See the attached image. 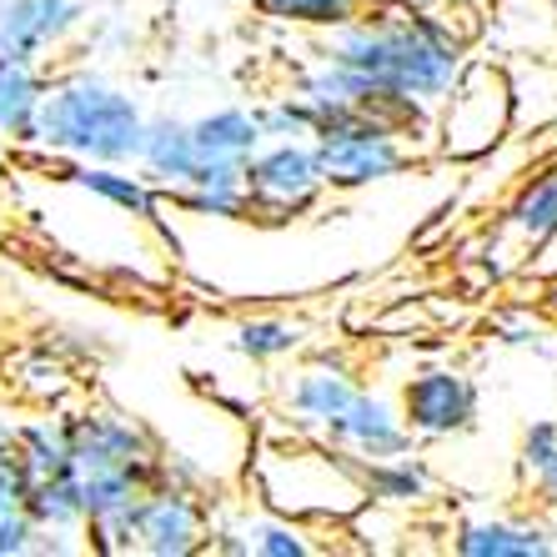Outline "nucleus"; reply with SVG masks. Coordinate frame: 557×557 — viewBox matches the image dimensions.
I'll use <instances>...</instances> for the list:
<instances>
[{"label":"nucleus","mask_w":557,"mask_h":557,"mask_svg":"<svg viewBox=\"0 0 557 557\" xmlns=\"http://www.w3.org/2000/svg\"><path fill=\"white\" fill-rule=\"evenodd\" d=\"M51 71L40 61H15L0 51V141L36 146V111Z\"/></svg>","instance_id":"18"},{"label":"nucleus","mask_w":557,"mask_h":557,"mask_svg":"<svg viewBox=\"0 0 557 557\" xmlns=\"http://www.w3.org/2000/svg\"><path fill=\"white\" fill-rule=\"evenodd\" d=\"M171 201L191 216L207 221H247V186H242V171L236 166H196L191 182L166 191Z\"/></svg>","instance_id":"22"},{"label":"nucleus","mask_w":557,"mask_h":557,"mask_svg":"<svg viewBox=\"0 0 557 557\" xmlns=\"http://www.w3.org/2000/svg\"><path fill=\"white\" fill-rule=\"evenodd\" d=\"M191 141H196V166H247L261 146L257 111L247 106H221L207 116L191 121Z\"/></svg>","instance_id":"17"},{"label":"nucleus","mask_w":557,"mask_h":557,"mask_svg":"<svg viewBox=\"0 0 557 557\" xmlns=\"http://www.w3.org/2000/svg\"><path fill=\"white\" fill-rule=\"evenodd\" d=\"M21 507L30 512L40 532L51 537H65V543L86 553V507H81V478L65 467V472H51V478H36L21 497Z\"/></svg>","instance_id":"20"},{"label":"nucleus","mask_w":557,"mask_h":557,"mask_svg":"<svg viewBox=\"0 0 557 557\" xmlns=\"http://www.w3.org/2000/svg\"><path fill=\"white\" fill-rule=\"evenodd\" d=\"M512 126V81L503 65L493 61H467L457 71L453 91L432 111V131H437L442 156L453 161H478L487 156Z\"/></svg>","instance_id":"5"},{"label":"nucleus","mask_w":557,"mask_h":557,"mask_svg":"<svg viewBox=\"0 0 557 557\" xmlns=\"http://www.w3.org/2000/svg\"><path fill=\"white\" fill-rule=\"evenodd\" d=\"M257 126H261V141H311V131H317V111L286 91V96H276V101L261 106Z\"/></svg>","instance_id":"27"},{"label":"nucleus","mask_w":557,"mask_h":557,"mask_svg":"<svg viewBox=\"0 0 557 557\" xmlns=\"http://www.w3.org/2000/svg\"><path fill=\"white\" fill-rule=\"evenodd\" d=\"M317 161H322L326 191H357V186L387 182L412 166V141L407 131H392L372 111H326L311 131Z\"/></svg>","instance_id":"4"},{"label":"nucleus","mask_w":557,"mask_h":557,"mask_svg":"<svg viewBox=\"0 0 557 557\" xmlns=\"http://www.w3.org/2000/svg\"><path fill=\"white\" fill-rule=\"evenodd\" d=\"M537 307H543V317H553V322H557V276L543 286V297H537Z\"/></svg>","instance_id":"32"},{"label":"nucleus","mask_w":557,"mask_h":557,"mask_svg":"<svg viewBox=\"0 0 557 557\" xmlns=\"http://www.w3.org/2000/svg\"><path fill=\"white\" fill-rule=\"evenodd\" d=\"M61 182H71L76 191L96 196V201H106V207L126 211V216L146 221V226H161V201H166V191L146 182L141 171L106 166V161H71Z\"/></svg>","instance_id":"14"},{"label":"nucleus","mask_w":557,"mask_h":557,"mask_svg":"<svg viewBox=\"0 0 557 557\" xmlns=\"http://www.w3.org/2000/svg\"><path fill=\"white\" fill-rule=\"evenodd\" d=\"M15 457L30 472V482L71 467V428H65L61 407H40L36 417L15 422Z\"/></svg>","instance_id":"23"},{"label":"nucleus","mask_w":557,"mask_h":557,"mask_svg":"<svg viewBox=\"0 0 557 557\" xmlns=\"http://www.w3.org/2000/svg\"><path fill=\"white\" fill-rule=\"evenodd\" d=\"M146 111L141 101L106 81L96 65H65L46 81L36 111V146L61 161H106V166H136Z\"/></svg>","instance_id":"2"},{"label":"nucleus","mask_w":557,"mask_h":557,"mask_svg":"<svg viewBox=\"0 0 557 557\" xmlns=\"http://www.w3.org/2000/svg\"><path fill=\"white\" fill-rule=\"evenodd\" d=\"M362 497L387 512H407V507H428L437 497V478L417 453L376 457V462H362Z\"/></svg>","instance_id":"19"},{"label":"nucleus","mask_w":557,"mask_h":557,"mask_svg":"<svg viewBox=\"0 0 557 557\" xmlns=\"http://www.w3.org/2000/svg\"><path fill=\"white\" fill-rule=\"evenodd\" d=\"M403 422L412 442H447L478 428V382L457 367H417L403 382Z\"/></svg>","instance_id":"9"},{"label":"nucleus","mask_w":557,"mask_h":557,"mask_svg":"<svg viewBox=\"0 0 557 557\" xmlns=\"http://www.w3.org/2000/svg\"><path fill=\"white\" fill-rule=\"evenodd\" d=\"M317 442H332V447L351 453L357 462L412 453V432H407V422H403V407L392 403L387 392H372V387L351 392V403L326 422V432Z\"/></svg>","instance_id":"12"},{"label":"nucleus","mask_w":557,"mask_h":557,"mask_svg":"<svg viewBox=\"0 0 557 557\" xmlns=\"http://www.w3.org/2000/svg\"><path fill=\"white\" fill-rule=\"evenodd\" d=\"M362 387L357 376H351V367L342 362V357H332V351H322L317 362H307L292 382H286V422H292V432H307V437H322L326 422L342 412V407L351 403V392Z\"/></svg>","instance_id":"13"},{"label":"nucleus","mask_w":557,"mask_h":557,"mask_svg":"<svg viewBox=\"0 0 557 557\" xmlns=\"http://www.w3.org/2000/svg\"><path fill=\"white\" fill-rule=\"evenodd\" d=\"M0 171H5V156H0Z\"/></svg>","instance_id":"33"},{"label":"nucleus","mask_w":557,"mask_h":557,"mask_svg":"<svg viewBox=\"0 0 557 557\" xmlns=\"http://www.w3.org/2000/svg\"><path fill=\"white\" fill-rule=\"evenodd\" d=\"M5 387H11L15 403L26 407H61L76 392V367L65 362L61 351L46 347V342L40 347H21L5 362Z\"/></svg>","instance_id":"21"},{"label":"nucleus","mask_w":557,"mask_h":557,"mask_svg":"<svg viewBox=\"0 0 557 557\" xmlns=\"http://www.w3.org/2000/svg\"><path fill=\"white\" fill-rule=\"evenodd\" d=\"M207 518L211 503L191 487L151 482L131 503V528H136V553L146 557H191L207 547Z\"/></svg>","instance_id":"10"},{"label":"nucleus","mask_w":557,"mask_h":557,"mask_svg":"<svg viewBox=\"0 0 557 557\" xmlns=\"http://www.w3.org/2000/svg\"><path fill=\"white\" fill-rule=\"evenodd\" d=\"M472 26H457L453 15L403 5V0H367L347 26L322 30V55L372 76L382 91L407 96L437 111L453 91L457 71L467 65Z\"/></svg>","instance_id":"1"},{"label":"nucleus","mask_w":557,"mask_h":557,"mask_svg":"<svg viewBox=\"0 0 557 557\" xmlns=\"http://www.w3.org/2000/svg\"><path fill=\"white\" fill-rule=\"evenodd\" d=\"M553 5H557V0H553Z\"/></svg>","instance_id":"35"},{"label":"nucleus","mask_w":557,"mask_h":557,"mask_svg":"<svg viewBox=\"0 0 557 557\" xmlns=\"http://www.w3.org/2000/svg\"><path fill=\"white\" fill-rule=\"evenodd\" d=\"M71 428V472L91 478V472H141L156 482V457L161 442L136 422V417L116 412V407H71L65 412Z\"/></svg>","instance_id":"8"},{"label":"nucleus","mask_w":557,"mask_h":557,"mask_svg":"<svg viewBox=\"0 0 557 557\" xmlns=\"http://www.w3.org/2000/svg\"><path fill=\"white\" fill-rule=\"evenodd\" d=\"M457 557H553L557 537L532 518H472L453 532Z\"/></svg>","instance_id":"15"},{"label":"nucleus","mask_w":557,"mask_h":557,"mask_svg":"<svg viewBox=\"0 0 557 557\" xmlns=\"http://www.w3.org/2000/svg\"><path fill=\"white\" fill-rule=\"evenodd\" d=\"M15 453V417H5L0 412V462Z\"/></svg>","instance_id":"30"},{"label":"nucleus","mask_w":557,"mask_h":557,"mask_svg":"<svg viewBox=\"0 0 557 557\" xmlns=\"http://www.w3.org/2000/svg\"><path fill=\"white\" fill-rule=\"evenodd\" d=\"M257 11L282 21V26L332 30V26H347L351 15L362 11V0H257Z\"/></svg>","instance_id":"26"},{"label":"nucleus","mask_w":557,"mask_h":557,"mask_svg":"<svg viewBox=\"0 0 557 557\" xmlns=\"http://www.w3.org/2000/svg\"><path fill=\"white\" fill-rule=\"evenodd\" d=\"M40 528L21 503H0V557H30Z\"/></svg>","instance_id":"28"},{"label":"nucleus","mask_w":557,"mask_h":557,"mask_svg":"<svg viewBox=\"0 0 557 557\" xmlns=\"http://www.w3.org/2000/svg\"><path fill=\"white\" fill-rule=\"evenodd\" d=\"M232 347L251 362H282L292 351L301 347V326L286 322V317H247V322L236 326Z\"/></svg>","instance_id":"25"},{"label":"nucleus","mask_w":557,"mask_h":557,"mask_svg":"<svg viewBox=\"0 0 557 557\" xmlns=\"http://www.w3.org/2000/svg\"><path fill=\"white\" fill-rule=\"evenodd\" d=\"M493 332H497V342H507V347H537L543 342V322L532 317V311H503L493 322Z\"/></svg>","instance_id":"29"},{"label":"nucleus","mask_w":557,"mask_h":557,"mask_svg":"<svg viewBox=\"0 0 557 557\" xmlns=\"http://www.w3.org/2000/svg\"><path fill=\"white\" fill-rule=\"evenodd\" d=\"M557 242V161L537 166L528 182L512 191V201L503 207L497 232L482 247V267L493 282L512 276L518 267H528L532 257H543Z\"/></svg>","instance_id":"7"},{"label":"nucleus","mask_w":557,"mask_h":557,"mask_svg":"<svg viewBox=\"0 0 557 557\" xmlns=\"http://www.w3.org/2000/svg\"><path fill=\"white\" fill-rule=\"evenodd\" d=\"M518 472H522V487L532 493V503L557 507V417H537L528 422L518 442Z\"/></svg>","instance_id":"24"},{"label":"nucleus","mask_w":557,"mask_h":557,"mask_svg":"<svg viewBox=\"0 0 557 557\" xmlns=\"http://www.w3.org/2000/svg\"><path fill=\"white\" fill-rule=\"evenodd\" d=\"M261 493V507L286 512L297 522H351L362 497V462L332 442L311 447H267L251 472Z\"/></svg>","instance_id":"3"},{"label":"nucleus","mask_w":557,"mask_h":557,"mask_svg":"<svg viewBox=\"0 0 557 557\" xmlns=\"http://www.w3.org/2000/svg\"><path fill=\"white\" fill-rule=\"evenodd\" d=\"M362 5H367V0H362Z\"/></svg>","instance_id":"34"},{"label":"nucleus","mask_w":557,"mask_h":557,"mask_svg":"<svg viewBox=\"0 0 557 557\" xmlns=\"http://www.w3.org/2000/svg\"><path fill=\"white\" fill-rule=\"evenodd\" d=\"M403 5H422V11H467L472 0H403Z\"/></svg>","instance_id":"31"},{"label":"nucleus","mask_w":557,"mask_h":557,"mask_svg":"<svg viewBox=\"0 0 557 557\" xmlns=\"http://www.w3.org/2000/svg\"><path fill=\"white\" fill-rule=\"evenodd\" d=\"M91 21V0H0V51L15 61H51Z\"/></svg>","instance_id":"11"},{"label":"nucleus","mask_w":557,"mask_h":557,"mask_svg":"<svg viewBox=\"0 0 557 557\" xmlns=\"http://www.w3.org/2000/svg\"><path fill=\"white\" fill-rule=\"evenodd\" d=\"M242 186H247V221H267V226L307 216L326 196L322 161L311 141H261L257 156L242 166Z\"/></svg>","instance_id":"6"},{"label":"nucleus","mask_w":557,"mask_h":557,"mask_svg":"<svg viewBox=\"0 0 557 557\" xmlns=\"http://www.w3.org/2000/svg\"><path fill=\"white\" fill-rule=\"evenodd\" d=\"M136 166H141V176L151 186H161V191H176V186L191 182V171H196L191 121L171 116V111H161V116H146Z\"/></svg>","instance_id":"16"}]
</instances>
